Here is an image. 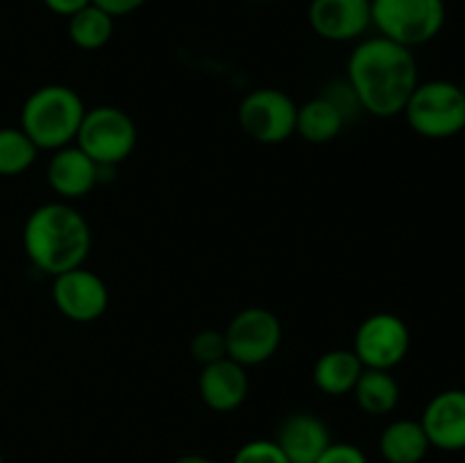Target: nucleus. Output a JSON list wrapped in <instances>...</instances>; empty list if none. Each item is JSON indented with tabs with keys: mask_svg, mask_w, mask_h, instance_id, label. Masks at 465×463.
I'll return each mask as SVG.
<instances>
[{
	"mask_svg": "<svg viewBox=\"0 0 465 463\" xmlns=\"http://www.w3.org/2000/svg\"><path fill=\"white\" fill-rule=\"evenodd\" d=\"M86 107L80 94L66 84H45L27 95L21 109V130L39 150H59L75 143Z\"/></svg>",
	"mask_w": 465,
	"mask_h": 463,
	"instance_id": "obj_3",
	"label": "nucleus"
},
{
	"mask_svg": "<svg viewBox=\"0 0 465 463\" xmlns=\"http://www.w3.org/2000/svg\"><path fill=\"white\" fill-rule=\"evenodd\" d=\"M463 91H465V86H463Z\"/></svg>",
	"mask_w": 465,
	"mask_h": 463,
	"instance_id": "obj_29",
	"label": "nucleus"
},
{
	"mask_svg": "<svg viewBox=\"0 0 465 463\" xmlns=\"http://www.w3.org/2000/svg\"><path fill=\"white\" fill-rule=\"evenodd\" d=\"M420 425L431 448L443 452L465 449V390L448 389L436 393L422 411Z\"/></svg>",
	"mask_w": 465,
	"mask_h": 463,
	"instance_id": "obj_12",
	"label": "nucleus"
},
{
	"mask_svg": "<svg viewBox=\"0 0 465 463\" xmlns=\"http://www.w3.org/2000/svg\"><path fill=\"white\" fill-rule=\"evenodd\" d=\"M114 34V16L104 9L86 5L77 14L68 18V39L80 50H100L109 44Z\"/></svg>",
	"mask_w": 465,
	"mask_h": 463,
	"instance_id": "obj_20",
	"label": "nucleus"
},
{
	"mask_svg": "<svg viewBox=\"0 0 465 463\" xmlns=\"http://www.w3.org/2000/svg\"><path fill=\"white\" fill-rule=\"evenodd\" d=\"M275 443L289 463H316L330 448L331 436L321 418L309 411H298L282 420Z\"/></svg>",
	"mask_w": 465,
	"mask_h": 463,
	"instance_id": "obj_15",
	"label": "nucleus"
},
{
	"mask_svg": "<svg viewBox=\"0 0 465 463\" xmlns=\"http://www.w3.org/2000/svg\"><path fill=\"white\" fill-rule=\"evenodd\" d=\"M95 7L104 9L109 16H127V14H134L136 9H141L145 5V0H91Z\"/></svg>",
	"mask_w": 465,
	"mask_h": 463,
	"instance_id": "obj_25",
	"label": "nucleus"
},
{
	"mask_svg": "<svg viewBox=\"0 0 465 463\" xmlns=\"http://www.w3.org/2000/svg\"><path fill=\"white\" fill-rule=\"evenodd\" d=\"M431 449L420 420H395L380 436V452L386 463H420Z\"/></svg>",
	"mask_w": 465,
	"mask_h": 463,
	"instance_id": "obj_17",
	"label": "nucleus"
},
{
	"mask_svg": "<svg viewBox=\"0 0 465 463\" xmlns=\"http://www.w3.org/2000/svg\"><path fill=\"white\" fill-rule=\"evenodd\" d=\"M232 463H289V458L284 457L275 440L257 438L241 445Z\"/></svg>",
	"mask_w": 465,
	"mask_h": 463,
	"instance_id": "obj_23",
	"label": "nucleus"
},
{
	"mask_svg": "<svg viewBox=\"0 0 465 463\" xmlns=\"http://www.w3.org/2000/svg\"><path fill=\"white\" fill-rule=\"evenodd\" d=\"M409 127L425 139H450L465 130V91L450 80L418 82L404 107Z\"/></svg>",
	"mask_w": 465,
	"mask_h": 463,
	"instance_id": "obj_4",
	"label": "nucleus"
},
{
	"mask_svg": "<svg viewBox=\"0 0 465 463\" xmlns=\"http://www.w3.org/2000/svg\"><path fill=\"white\" fill-rule=\"evenodd\" d=\"M411 348V331L407 322L389 311H380L359 322L354 331L352 352L363 368L393 370L407 359Z\"/></svg>",
	"mask_w": 465,
	"mask_h": 463,
	"instance_id": "obj_9",
	"label": "nucleus"
},
{
	"mask_svg": "<svg viewBox=\"0 0 465 463\" xmlns=\"http://www.w3.org/2000/svg\"><path fill=\"white\" fill-rule=\"evenodd\" d=\"M345 127V118L325 95H316L302 107H298V121H295V134L313 145H322L334 141Z\"/></svg>",
	"mask_w": 465,
	"mask_h": 463,
	"instance_id": "obj_18",
	"label": "nucleus"
},
{
	"mask_svg": "<svg viewBox=\"0 0 465 463\" xmlns=\"http://www.w3.org/2000/svg\"><path fill=\"white\" fill-rule=\"evenodd\" d=\"M91 225L68 202H45L27 216L23 248L32 266L50 277L84 266L91 252Z\"/></svg>",
	"mask_w": 465,
	"mask_h": 463,
	"instance_id": "obj_2",
	"label": "nucleus"
},
{
	"mask_svg": "<svg viewBox=\"0 0 465 463\" xmlns=\"http://www.w3.org/2000/svg\"><path fill=\"white\" fill-rule=\"evenodd\" d=\"M359 409L368 416H386L400 402V384L391 370L363 368L357 386L352 390Z\"/></svg>",
	"mask_w": 465,
	"mask_h": 463,
	"instance_id": "obj_19",
	"label": "nucleus"
},
{
	"mask_svg": "<svg viewBox=\"0 0 465 463\" xmlns=\"http://www.w3.org/2000/svg\"><path fill=\"white\" fill-rule=\"evenodd\" d=\"M173 463H213L212 458L203 457V454H184V457L175 458Z\"/></svg>",
	"mask_w": 465,
	"mask_h": 463,
	"instance_id": "obj_27",
	"label": "nucleus"
},
{
	"mask_svg": "<svg viewBox=\"0 0 465 463\" xmlns=\"http://www.w3.org/2000/svg\"><path fill=\"white\" fill-rule=\"evenodd\" d=\"M345 80L357 94L363 112L377 118L402 113L420 82L413 50L386 36H372L352 50Z\"/></svg>",
	"mask_w": 465,
	"mask_h": 463,
	"instance_id": "obj_1",
	"label": "nucleus"
},
{
	"mask_svg": "<svg viewBox=\"0 0 465 463\" xmlns=\"http://www.w3.org/2000/svg\"><path fill=\"white\" fill-rule=\"evenodd\" d=\"M309 25L325 41L359 39L372 25V0H312Z\"/></svg>",
	"mask_w": 465,
	"mask_h": 463,
	"instance_id": "obj_11",
	"label": "nucleus"
},
{
	"mask_svg": "<svg viewBox=\"0 0 465 463\" xmlns=\"http://www.w3.org/2000/svg\"><path fill=\"white\" fill-rule=\"evenodd\" d=\"M136 139L139 132L130 113L114 104H100L86 109L75 145L84 150L98 166L116 168L134 153Z\"/></svg>",
	"mask_w": 465,
	"mask_h": 463,
	"instance_id": "obj_6",
	"label": "nucleus"
},
{
	"mask_svg": "<svg viewBox=\"0 0 465 463\" xmlns=\"http://www.w3.org/2000/svg\"><path fill=\"white\" fill-rule=\"evenodd\" d=\"M223 334H225L227 357L243 368H252L275 357L284 331L280 318L271 309L248 307L232 318Z\"/></svg>",
	"mask_w": 465,
	"mask_h": 463,
	"instance_id": "obj_8",
	"label": "nucleus"
},
{
	"mask_svg": "<svg viewBox=\"0 0 465 463\" xmlns=\"http://www.w3.org/2000/svg\"><path fill=\"white\" fill-rule=\"evenodd\" d=\"M361 372L363 363L352 350H330L313 363V384L325 395L339 398L352 393Z\"/></svg>",
	"mask_w": 465,
	"mask_h": 463,
	"instance_id": "obj_16",
	"label": "nucleus"
},
{
	"mask_svg": "<svg viewBox=\"0 0 465 463\" xmlns=\"http://www.w3.org/2000/svg\"><path fill=\"white\" fill-rule=\"evenodd\" d=\"M316 463H368L361 448L352 443H330Z\"/></svg>",
	"mask_w": 465,
	"mask_h": 463,
	"instance_id": "obj_24",
	"label": "nucleus"
},
{
	"mask_svg": "<svg viewBox=\"0 0 465 463\" xmlns=\"http://www.w3.org/2000/svg\"><path fill=\"white\" fill-rule=\"evenodd\" d=\"M298 104L286 91L275 86L254 89L241 100L239 125L252 141L280 145L295 134Z\"/></svg>",
	"mask_w": 465,
	"mask_h": 463,
	"instance_id": "obj_7",
	"label": "nucleus"
},
{
	"mask_svg": "<svg viewBox=\"0 0 465 463\" xmlns=\"http://www.w3.org/2000/svg\"><path fill=\"white\" fill-rule=\"evenodd\" d=\"M189 352L200 366H209L227 357L225 334L221 330H200L189 340Z\"/></svg>",
	"mask_w": 465,
	"mask_h": 463,
	"instance_id": "obj_22",
	"label": "nucleus"
},
{
	"mask_svg": "<svg viewBox=\"0 0 465 463\" xmlns=\"http://www.w3.org/2000/svg\"><path fill=\"white\" fill-rule=\"evenodd\" d=\"M53 302L73 322H94L107 311L109 289L100 275L84 266L53 277Z\"/></svg>",
	"mask_w": 465,
	"mask_h": 463,
	"instance_id": "obj_10",
	"label": "nucleus"
},
{
	"mask_svg": "<svg viewBox=\"0 0 465 463\" xmlns=\"http://www.w3.org/2000/svg\"><path fill=\"white\" fill-rule=\"evenodd\" d=\"M39 148L21 127H0V175L14 177L35 163Z\"/></svg>",
	"mask_w": 465,
	"mask_h": 463,
	"instance_id": "obj_21",
	"label": "nucleus"
},
{
	"mask_svg": "<svg viewBox=\"0 0 465 463\" xmlns=\"http://www.w3.org/2000/svg\"><path fill=\"white\" fill-rule=\"evenodd\" d=\"M0 463H3V454H0Z\"/></svg>",
	"mask_w": 465,
	"mask_h": 463,
	"instance_id": "obj_28",
	"label": "nucleus"
},
{
	"mask_svg": "<svg viewBox=\"0 0 465 463\" xmlns=\"http://www.w3.org/2000/svg\"><path fill=\"white\" fill-rule=\"evenodd\" d=\"M45 7L50 9L57 16L71 18L73 14H77L80 9H84L86 5H91V0H44Z\"/></svg>",
	"mask_w": 465,
	"mask_h": 463,
	"instance_id": "obj_26",
	"label": "nucleus"
},
{
	"mask_svg": "<svg viewBox=\"0 0 465 463\" xmlns=\"http://www.w3.org/2000/svg\"><path fill=\"white\" fill-rule=\"evenodd\" d=\"M198 390L203 402L212 411H236L250 393L248 368H243L230 357L203 366L198 377Z\"/></svg>",
	"mask_w": 465,
	"mask_h": 463,
	"instance_id": "obj_14",
	"label": "nucleus"
},
{
	"mask_svg": "<svg viewBox=\"0 0 465 463\" xmlns=\"http://www.w3.org/2000/svg\"><path fill=\"white\" fill-rule=\"evenodd\" d=\"M48 184L59 198L77 200L91 193L100 180H103V166L94 162L89 154L75 143L64 145L54 150L48 162Z\"/></svg>",
	"mask_w": 465,
	"mask_h": 463,
	"instance_id": "obj_13",
	"label": "nucleus"
},
{
	"mask_svg": "<svg viewBox=\"0 0 465 463\" xmlns=\"http://www.w3.org/2000/svg\"><path fill=\"white\" fill-rule=\"evenodd\" d=\"M445 16V0H372V25L380 36L411 50L436 39Z\"/></svg>",
	"mask_w": 465,
	"mask_h": 463,
	"instance_id": "obj_5",
	"label": "nucleus"
}]
</instances>
